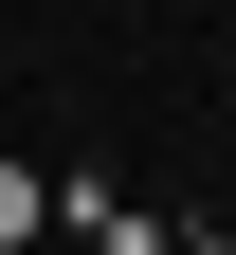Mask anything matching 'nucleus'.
Returning a JSON list of instances; mask_svg holds the SVG:
<instances>
[{
  "instance_id": "nucleus-1",
  "label": "nucleus",
  "mask_w": 236,
  "mask_h": 255,
  "mask_svg": "<svg viewBox=\"0 0 236 255\" xmlns=\"http://www.w3.org/2000/svg\"><path fill=\"white\" fill-rule=\"evenodd\" d=\"M37 237H55V182H37V164H0V255H37Z\"/></svg>"
}]
</instances>
